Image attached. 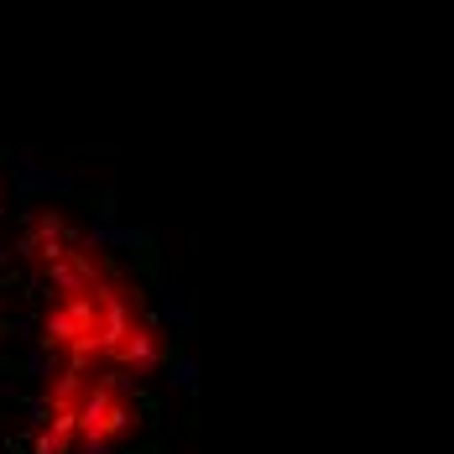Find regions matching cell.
I'll return each instance as SVG.
<instances>
[{"mask_svg": "<svg viewBox=\"0 0 454 454\" xmlns=\"http://www.w3.org/2000/svg\"><path fill=\"white\" fill-rule=\"evenodd\" d=\"M146 423L141 381L115 371H58L47 365L32 444L37 454H115Z\"/></svg>", "mask_w": 454, "mask_h": 454, "instance_id": "2", "label": "cell"}, {"mask_svg": "<svg viewBox=\"0 0 454 454\" xmlns=\"http://www.w3.org/2000/svg\"><path fill=\"white\" fill-rule=\"evenodd\" d=\"M21 262L43 287L37 345L58 371H115L146 381L168 365V329L141 282L63 209H37L21 225Z\"/></svg>", "mask_w": 454, "mask_h": 454, "instance_id": "1", "label": "cell"}]
</instances>
